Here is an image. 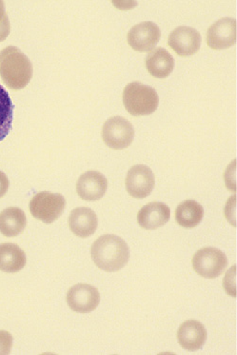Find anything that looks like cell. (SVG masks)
<instances>
[{"label":"cell","mask_w":237,"mask_h":355,"mask_svg":"<svg viewBox=\"0 0 237 355\" xmlns=\"http://www.w3.org/2000/svg\"><path fill=\"white\" fill-rule=\"evenodd\" d=\"M14 109V103L6 89L0 85V142L11 132Z\"/></svg>","instance_id":"cell-20"},{"label":"cell","mask_w":237,"mask_h":355,"mask_svg":"<svg viewBox=\"0 0 237 355\" xmlns=\"http://www.w3.org/2000/svg\"><path fill=\"white\" fill-rule=\"evenodd\" d=\"M161 37L159 27L154 22H142L130 30L127 42L137 52H149L154 49Z\"/></svg>","instance_id":"cell-10"},{"label":"cell","mask_w":237,"mask_h":355,"mask_svg":"<svg viewBox=\"0 0 237 355\" xmlns=\"http://www.w3.org/2000/svg\"><path fill=\"white\" fill-rule=\"evenodd\" d=\"M134 137V127L124 117H111L102 128V139L113 150L126 149L132 144Z\"/></svg>","instance_id":"cell-6"},{"label":"cell","mask_w":237,"mask_h":355,"mask_svg":"<svg viewBox=\"0 0 237 355\" xmlns=\"http://www.w3.org/2000/svg\"><path fill=\"white\" fill-rule=\"evenodd\" d=\"M177 338L180 346L186 351L196 352L205 345L207 331L200 322L188 320L178 329Z\"/></svg>","instance_id":"cell-14"},{"label":"cell","mask_w":237,"mask_h":355,"mask_svg":"<svg viewBox=\"0 0 237 355\" xmlns=\"http://www.w3.org/2000/svg\"><path fill=\"white\" fill-rule=\"evenodd\" d=\"M11 33L9 17L5 12L3 1H0V42H4Z\"/></svg>","instance_id":"cell-21"},{"label":"cell","mask_w":237,"mask_h":355,"mask_svg":"<svg viewBox=\"0 0 237 355\" xmlns=\"http://www.w3.org/2000/svg\"><path fill=\"white\" fill-rule=\"evenodd\" d=\"M0 76L8 88L21 90L32 79V63L19 48L8 46L0 55Z\"/></svg>","instance_id":"cell-2"},{"label":"cell","mask_w":237,"mask_h":355,"mask_svg":"<svg viewBox=\"0 0 237 355\" xmlns=\"http://www.w3.org/2000/svg\"><path fill=\"white\" fill-rule=\"evenodd\" d=\"M236 20L231 17L219 19L207 32V44L213 50L228 49L236 44Z\"/></svg>","instance_id":"cell-9"},{"label":"cell","mask_w":237,"mask_h":355,"mask_svg":"<svg viewBox=\"0 0 237 355\" xmlns=\"http://www.w3.org/2000/svg\"><path fill=\"white\" fill-rule=\"evenodd\" d=\"M27 258L20 247L14 243L0 244V270L17 273L26 265Z\"/></svg>","instance_id":"cell-18"},{"label":"cell","mask_w":237,"mask_h":355,"mask_svg":"<svg viewBox=\"0 0 237 355\" xmlns=\"http://www.w3.org/2000/svg\"><path fill=\"white\" fill-rule=\"evenodd\" d=\"M145 64L150 75L160 79L168 78L175 68V60L172 55L164 48L152 50L147 55Z\"/></svg>","instance_id":"cell-16"},{"label":"cell","mask_w":237,"mask_h":355,"mask_svg":"<svg viewBox=\"0 0 237 355\" xmlns=\"http://www.w3.org/2000/svg\"><path fill=\"white\" fill-rule=\"evenodd\" d=\"M69 228L80 239L93 236L98 226V219L91 209L80 207L73 209L68 219Z\"/></svg>","instance_id":"cell-13"},{"label":"cell","mask_w":237,"mask_h":355,"mask_svg":"<svg viewBox=\"0 0 237 355\" xmlns=\"http://www.w3.org/2000/svg\"><path fill=\"white\" fill-rule=\"evenodd\" d=\"M10 182L7 175L0 171V198L6 195L8 189H9Z\"/></svg>","instance_id":"cell-24"},{"label":"cell","mask_w":237,"mask_h":355,"mask_svg":"<svg viewBox=\"0 0 237 355\" xmlns=\"http://www.w3.org/2000/svg\"><path fill=\"white\" fill-rule=\"evenodd\" d=\"M91 259L96 267L107 272H119L129 261L128 245L114 234L102 236L91 248Z\"/></svg>","instance_id":"cell-1"},{"label":"cell","mask_w":237,"mask_h":355,"mask_svg":"<svg viewBox=\"0 0 237 355\" xmlns=\"http://www.w3.org/2000/svg\"><path fill=\"white\" fill-rule=\"evenodd\" d=\"M168 44L178 55L191 56L200 49L201 35L193 28L177 27L170 33Z\"/></svg>","instance_id":"cell-11"},{"label":"cell","mask_w":237,"mask_h":355,"mask_svg":"<svg viewBox=\"0 0 237 355\" xmlns=\"http://www.w3.org/2000/svg\"><path fill=\"white\" fill-rule=\"evenodd\" d=\"M12 334L6 331H0V355H8L11 354L12 348Z\"/></svg>","instance_id":"cell-22"},{"label":"cell","mask_w":237,"mask_h":355,"mask_svg":"<svg viewBox=\"0 0 237 355\" xmlns=\"http://www.w3.org/2000/svg\"><path fill=\"white\" fill-rule=\"evenodd\" d=\"M203 216V207L195 200H186L175 209V220L183 228H195L202 221Z\"/></svg>","instance_id":"cell-19"},{"label":"cell","mask_w":237,"mask_h":355,"mask_svg":"<svg viewBox=\"0 0 237 355\" xmlns=\"http://www.w3.org/2000/svg\"><path fill=\"white\" fill-rule=\"evenodd\" d=\"M66 301L71 310L78 313H91L100 303L98 288L89 284H76L68 291Z\"/></svg>","instance_id":"cell-7"},{"label":"cell","mask_w":237,"mask_h":355,"mask_svg":"<svg viewBox=\"0 0 237 355\" xmlns=\"http://www.w3.org/2000/svg\"><path fill=\"white\" fill-rule=\"evenodd\" d=\"M26 225L27 217L21 209L10 207L0 213V234L4 236H19Z\"/></svg>","instance_id":"cell-17"},{"label":"cell","mask_w":237,"mask_h":355,"mask_svg":"<svg viewBox=\"0 0 237 355\" xmlns=\"http://www.w3.org/2000/svg\"><path fill=\"white\" fill-rule=\"evenodd\" d=\"M30 211L37 220L45 224L57 221L64 211L66 200L60 193L42 191L30 201Z\"/></svg>","instance_id":"cell-4"},{"label":"cell","mask_w":237,"mask_h":355,"mask_svg":"<svg viewBox=\"0 0 237 355\" xmlns=\"http://www.w3.org/2000/svg\"><path fill=\"white\" fill-rule=\"evenodd\" d=\"M192 262L195 272L201 277L208 279L220 277L228 266L226 254L213 247L200 250L193 255Z\"/></svg>","instance_id":"cell-5"},{"label":"cell","mask_w":237,"mask_h":355,"mask_svg":"<svg viewBox=\"0 0 237 355\" xmlns=\"http://www.w3.org/2000/svg\"><path fill=\"white\" fill-rule=\"evenodd\" d=\"M236 267L234 266L230 272H227L225 280H224V288H225L227 293L234 297L236 296Z\"/></svg>","instance_id":"cell-23"},{"label":"cell","mask_w":237,"mask_h":355,"mask_svg":"<svg viewBox=\"0 0 237 355\" xmlns=\"http://www.w3.org/2000/svg\"><path fill=\"white\" fill-rule=\"evenodd\" d=\"M170 209L164 203L152 202L145 205L137 214V223L145 230L161 228L170 220Z\"/></svg>","instance_id":"cell-15"},{"label":"cell","mask_w":237,"mask_h":355,"mask_svg":"<svg viewBox=\"0 0 237 355\" xmlns=\"http://www.w3.org/2000/svg\"><path fill=\"white\" fill-rule=\"evenodd\" d=\"M155 183L154 173L147 166H134L127 173V191L134 198L143 199L151 195Z\"/></svg>","instance_id":"cell-8"},{"label":"cell","mask_w":237,"mask_h":355,"mask_svg":"<svg viewBox=\"0 0 237 355\" xmlns=\"http://www.w3.org/2000/svg\"><path fill=\"white\" fill-rule=\"evenodd\" d=\"M123 103L130 114L134 116H149L157 109L159 98L152 87L140 83H132L125 87Z\"/></svg>","instance_id":"cell-3"},{"label":"cell","mask_w":237,"mask_h":355,"mask_svg":"<svg viewBox=\"0 0 237 355\" xmlns=\"http://www.w3.org/2000/svg\"><path fill=\"white\" fill-rule=\"evenodd\" d=\"M108 188L105 176L96 171H88L78 178L76 193L85 201H98L103 198Z\"/></svg>","instance_id":"cell-12"}]
</instances>
